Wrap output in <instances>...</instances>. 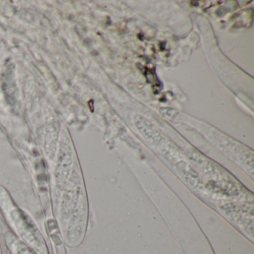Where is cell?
Segmentation results:
<instances>
[{
	"label": "cell",
	"instance_id": "cell-2",
	"mask_svg": "<svg viewBox=\"0 0 254 254\" xmlns=\"http://www.w3.org/2000/svg\"><path fill=\"white\" fill-rule=\"evenodd\" d=\"M145 76L146 77V79L148 80V82L152 84L154 88H157L159 90L158 87H160V83L154 69H148L145 68Z\"/></svg>",
	"mask_w": 254,
	"mask_h": 254
},
{
	"label": "cell",
	"instance_id": "cell-1",
	"mask_svg": "<svg viewBox=\"0 0 254 254\" xmlns=\"http://www.w3.org/2000/svg\"><path fill=\"white\" fill-rule=\"evenodd\" d=\"M6 240L10 248H12L15 254H35L21 241L18 240L14 235L10 234L7 236Z\"/></svg>",
	"mask_w": 254,
	"mask_h": 254
}]
</instances>
